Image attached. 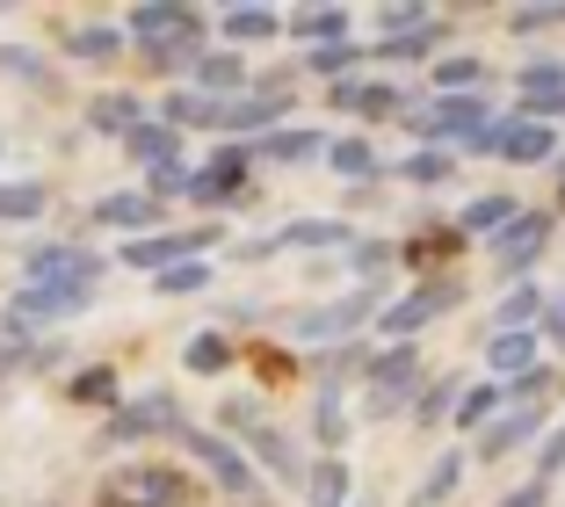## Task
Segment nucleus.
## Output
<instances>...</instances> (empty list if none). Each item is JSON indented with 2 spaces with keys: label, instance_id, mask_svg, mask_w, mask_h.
I'll list each match as a JSON object with an SVG mask.
<instances>
[{
  "label": "nucleus",
  "instance_id": "nucleus-57",
  "mask_svg": "<svg viewBox=\"0 0 565 507\" xmlns=\"http://www.w3.org/2000/svg\"><path fill=\"white\" fill-rule=\"evenodd\" d=\"M558 211H565V181H558Z\"/></svg>",
  "mask_w": 565,
  "mask_h": 507
},
{
  "label": "nucleus",
  "instance_id": "nucleus-51",
  "mask_svg": "<svg viewBox=\"0 0 565 507\" xmlns=\"http://www.w3.org/2000/svg\"><path fill=\"white\" fill-rule=\"evenodd\" d=\"M558 472H565V421L551 427L544 442H536V478H544V486H551V478H558Z\"/></svg>",
  "mask_w": 565,
  "mask_h": 507
},
{
  "label": "nucleus",
  "instance_id": "nucleus-27",
  "mask_svg": "<svg viewBox=\"0 0 565 507\" xmlns=\"http://www.w3.org/2000/svg\"><path fill=\"white\" fill-rule=\"evenodd\" d=\"M500 406H508V392H500V384H471V392L457 399V413H449V421L471 427V435H486V427L500 421Z\"/></svg>",
  "mask_w": 565,
  "mask_h": 507
},
{
  "label": "nucleus",
  "instance_id": "nucleus-37",
  "mask_svg": "<svg viewBox=\"0 0 565 507\" xmlns=\"http://www.w3.org/2000/svg\"><path fill=\"white\" fill-rule=\"evenodd\" d=\"M349 406H341V392H319V413H312V435L319 442H327V450H333V457H341V442H349Z\"/></svg>",
  "mask_w": 565,
  "mask_h": 507
},
{
  "label": "nucleus",
  "instance_id": "nucleus-15",
  "mask_svg": "<svg viewBox=\"0 0 565 507\" xmlns=\"http://www.w3.org/2000/svg\"><path fill=\"white\" fill-rule=\"evenodd\" d=\"M138 435H182V421H174V399H167V392L138 399V406H124L117 421H109V442H138Z\"/></svg>",
  "mask_w": 565,
  "mask_h": 507
},
{
  "label": "nucleus",
  "instance_id": "nucleus-17",
  "mask_svg": "<svg viewBox=\"0 0 565 507\" xmlns=\"http://www.w3.org/2000/svg\"><path fill=\"white\" fill-rule=\"evenodd\" d=\"M81 305H87V291H66V283H22L15 291V319H66Z\"/></svg>",
  "mask_w": 565,
  "mask_h": 507
},
{
  "label": "nucleus",
  "instance_id": "nucleus-53",
  "mask_svg": "<svg viewBox=\"0 0 565 507\" xmlns=\"http://www.w3.org/2000/svg\"><path fill=\"white\" fill-rule=\"evenodd\" d=\"M0 66H8V73H22V81H44L36 51H22V44H8V51H0Z\"/></svg>",
  "mask_w": 565,
  "mask_h": 507
},
{
  "label": "nucleus",
  "instance_id": "nucleus-33",
  "mask_svg": "<svg viewBox=\"0 0 565 507\" xmlns=\"http://www.w3.org/2000/svg\"><path fill=\"white\" fill-rule=\"evenodd\" d=\"M443 44H449V22L435 15L428 30H414V36H384L377 59H428V51H443Z\"/></svg>",
  "mask_w": 565,
  "mask_h": 507
},
{
  "label": "nucleus",
  "instance_id": "nucleus-50",
  "mask_svg": "<svg viewBox=\"0 0 565 507\" xmlns=\"http://www.w3.org/2000/svg\"><path fill=\"white\" fill-rule=\"evenodd\" d=\"M66 44H73V59H117L124 36H117V30H73Z\"/></svg>",
  "mask_w": 565,
  "mask_h": 507
},
{
  "label": "nucleus",
  "instance_id": "nucleus-56",
  "mask_svg": "<svg viewBox=\"0 0 565 507\" xmlns=\"http://www.w3.org/2000/svg\"><path fill=\"white\" fill-rule=\"evenodd\" d=\"M102 507H131V500H124V493H117V486H109V493H102Z\"/></svg>",
  "mask_w": 565,
  "mask_h": 507
},
{
  "label": "nucleus",
  "instance_id": "nucleus-38",
  "mask_svg": "<svg viewBox=\"0 0 565 507\" xmlns=\"http://www.w3.org/2000/svg\"><path fill=\"white\" fill-rule=\"evenodd\" d=\"M262 152H268V160H282V167H298V160H319V152H333V146L319 131H276Z\"/></svg>",
  "mask_w": 565,
  "mask_h": 507
},
{
  "label": "nucleus",
  "instance_id": "nucleus-1",
  "mask_svg": "<svg viewBox=\"0 0 565 507\" xmlns=\"http://www.w3.org/2000/svg\"><path fill=\"white\" fill-rule=\"evenodd\" d=\"M131 36L146 44V59L160 73H174L189 59L196 66V44H203V22L189 15V8H174V0H152V8H131Z\"/></svg>",
  "mask_w": 565,
  "mask_h": 507
},
{
  "label": "nucleus",
  "instance_id": "nucleus-42",
  "mask_svg": "<svg viewBox=\"0 0 565 507\" xmlns=\"http://www.w3.org/2000/svg\"><path fill=\"white\" fill-rule=\"evenodd\" d=\"M196 81L211 95H225V87H247V66H239L233 51H211V59H196Z\"/></svg>",
  "mask_w": 565,
  "mask_h": 507
},
{
  "label": "nucleus",
  "instance_id": "nucleus-6",
  "mask_svg": "<svg viewBox=\"0 0 565 507\" xmlns=\"http://www.w3.org/2000/svg\"><path fill=\"white\" fill-rule=\"evenodd\" d=\"M457 297H465V283H457V276H428L414 297H399V305H384V311H377V327L392 334V341H414V334L428 327V319H443V311L457 305Z\"/></svg>",
  "mask_w": 565,
  "mask_h": 507
},
{
  "label": "nucleus",
  "instance_id": "nucleus-40",
  "mask_svg": "<svg viewBox=\"0 0 565 507\" xmlns=\"http://www.w3.org/2000/svg\"><path fill=\"white\" fill-rule=\"evenodd\" d=\"M276 30L282 22L268 15V8H233V15H225V36H233V44H268Z\"/></svg>",
  "mask_w": 565,
  "mask_h": 507
},
{
  "label": "nucleus",
  "instance_id": "nucleus-4",
  "mask_svg": "<svg viewBox=\"0 0 565 507\" xmlns=\"http://www.w3.org/2000/svg\"><path fill=\"white\" fill-rule=\"evenodd\" d=\"M486 124H500V116L486 109V95H435L428 109H414V124H406V131L428 138V146H449V138L465 146V138L486 131Z\"/></svg>",
  "mask_w": 565,
  "mask_h": 507
},
{
  "label": "nucleus",
  "instance_id": "nucleus-12",
  "mask_svg": "<svg viewBox=\"0 0 565 507\" xmlns=\"http://www.w3.org/2000/svg\"><path fill=\"white\" fill-rule=\"evenodd\" d=\"M500 160H508V167H544V160H558V124L508 116V131H500Z\"/></svg>",
  "mask_w": 565,
  "mask_h": 507
},
{
  "label": "nucleus",
  "instance_id": "nucleus-20",
  "mask_svg": "<svg viewBox=\"0 0 565 507\" xmlns=\"http://www.w3.org/2000/svg\"><path fill=\"white\" fill-rule=\"evenodd\" d=\"M486 362H493V377H500V384H515V377H530V370H536V334H493Z\"/></svg>",
  "mask_w": 565,
  "mask_h": 507
},
{
  "label": "nucleus",
  "instance_id": "nucleus-16",
  "mask_svg": "<svg viewBox=\"0 0 565 507\" xmlns=\"http://www.w3.org/2000/svg\"><path fill=\"white\" fill-rule=\"evenodd\" d=\"M333 109H349V116H399L406 95H399V87H384V81H333Z\"/></svg>",
  "mask_w": 565,
  "mask_h": 507
},
{
  "label": "nucleus",
  "instance_id": "nucleus-7",
  "mask_svg": "<svg viewBox=\"0 0 565 507\" xmlns=\"http://www.w3.org/2000/svg\"><path fill=\"white\" fill-rule=\"evenodd\" d=\"M551 435V413L544 406H508L493 427L479 435V457L486 464H500V457H515V450H530V442H544Z\"/></svg>",
  "mask_w": 565,
  "mask_h": 507
},
{
  "label": "nucleus",
  "instance_id": "nucleus-45",
  "mask_svg": "<svg viewBox=\"0 0 565 507\" xmlns=\"http://www.w3.org/2000/svg\"><path fill=\"white\" fill-rule=\"evenodd\" d=\"M36 211H44V189L36 181H15V189L0 181V218H36Z\"/></svg>",
  "mask_w": 565,
  "mask_h": 507
},
{
  "label": "nucleus",
  "instance_id": "nucleus-22",
  "mask_svg": "<svg viewBox=\"0 0 565 507\" xmlns=\"http://www.w3.org/2000/svg\"><path fill=\"white\" fill-rule=\"evenodd\" d=\"M305 507H355L349 500V464H341V457H319L312 478H305Z\"/></svg>",
  "mask_w": 565,
  "mask_h": 507
},
{
  "label": "nucleus",
  "instance_id": "nucleus-41",
  "mask_svg": "<svg viewBox=\"0 0 565 507\" xmlns=\"http://www.w3.org/2000/svg\"><path fill=\"white\" fill-rule=\"evenodd\" d=\"M36 356H51V348H30L22 319L8 311V319H0V377H8V370H22V362H36Z\"/></svg>",
  "mask_w": 565,
  "mask_h": 507
},
{
  "label": "nucleus",
  "instance_id": "nucleus-18",
  "mask_svg": "<svg viewBox=\"0 0 565 507\" xmlns=\"http://www.w3.org/2000/svg\"><path fill=\"white\" fill-rule=\"evenodd\" d=\"M515 218H522L515 197H471L465 218H457V232H465V240H500V232L515 225Z\"/></svg>",
  "mask_w": 565,
  "mask_h": 507
},
{
  "label": "nucleus",
  "instance_id": "nucleus-3",
  "mask_svg": "<svg viewBox=\"0 0 565 507\" xmlns=\"http://www.w3.org/2000/svg\"><path fill=\"white\" fill-rule=\"evenodd\" d=\"M217 427H225V435H247V442H254V457H262L276 478H290V486H305V478H312V464L298 457V442L276 435L268 421H254L247 399H225V406H217Z\"/></svg>",
  "mask_w": 565,
  "mask_h": 507
},
{
  "label": "nucleus",
  "instance_id": "nucleus-26",
  "mask_svg": "<svg viewBox=\"0 0 565 507\" xmlns=\"http://www.w3.org/2000/svg\"><path fill=\"white\" fill-rule=\"evenodd\" d=\"M174 138H182V131H174V124L160 116V124H138L124 146H131V160H146L152 175H160V167H174Z\"/></svg>",
  "mask_w": 565,
  "mask_h": 507
},
{
  "label": "nucleus",
  "instance_id": "nucleus-13",
  "mask_svg": "<svg viewBox=\"0 0 565 507\" xmlns=\"http://www.w3.org/2000/svg\"><path fill=\"white\" fill-rule=\"evenodd\" d=\"M370 311H377V291H355V297H341V305L298 311V334H305V341H327V334H355Z\"/></svg>",
  "mask_w": 565,
  "mask_h": 507
},
{
  "label": "nucleus",
  "instance_id": "nucleus-23",
  "mask_svg": "<svg viewBox=\"0 0 565 507\" xmlns=\"http://www.w3.org/2000/svg\"><path fill=\"white\" fill-rule=\"evenodd\" d=\"M290 36H298V44H312V51L349 44V8H312V15H298V22H290Z\"/></svg>",
  "mask_w": 565,
  "mask_h": 507
},
{
  "label": "nucleus",
  "instance_id": "nucleus-10",
  "mask_svg": "<svg viewBox=\"0 0 565 507\" xmlns=\"http://www.w3.org/2000/svg\"><path fill=\"white\" fill-rule=\"evenodd\" d=\"M117 493L131 507H189V478L167 472V464H131V472L117 478Z\"/></svg>",
  "mask_w": 565,
  "mask_h": 507
},
{
  "label": "nucleus",
  "instance_id": "nucleus-11",
  "mask_svg": "<svg viewBox=\"0 0 565 507\" xmlns=\"http://www.w3.org/2000/svg\"><path fill=\"white\" fill-rule=\"evenodd\" d=\"M95 276H102V262L87 246H44V254H30V268H22V283H66V291H87Z\"/></svg>",
  "mask_w": 565,
  "mask_h": 507
},
{
  "label": "nucleus",
  "instance_id": "nucleus-5",
  "mask_svg": "<svg viewBox=\"0 0 565 507\" xmlns=\"http://www.w3.org/2000/svg\"><path fill=\"white\" fill-rule=\"evenodd\" d=\"M551 232H558V211H522L515 225L493 240V262H500V276L508 283H530V268L551 254Z\"/></svg>",
  "mask_w": 565,
  "mask_h": 507
},
{
  "label": "nucleus",
  "instance_id": "nucleus-55",
  "mask_svg": "<svg viewBox=\"0 0 565 507\" xmlns=\"http://www.w3.org/2000/svg\"><path fill=\"white\" fill-rule=\"evenodd\" d=\"M544 334H551V341H558V348H565V305H551V319H544Z\"/></svg>",
  "mask_w": 565,
  "mask_h": 507
},
{
  "label": "nucleus",
  "instance_id": "nucleus-58",
  "mask_svg": "<svg viewBox=\"0 0 565 507\" xmlns=\"http://www.w3.org/2000/svg\"><path fill=\"white\" fill-rule=\"evenodd\" d=\"M355 507H377V500H355Z\"/></svg>",
  "mask_w": 565,
  "mask_h": 507
},
{
  "label": "nucleus",
  "instance_id": "nucleus-14",
  "mask_svg": "<svg viewBox=\"0 0 565 507\" xmlns=\"http://www.w3.org/2000/svg\"><path fill=\"white\" fill-rule=\"evenodd\" d=\"M182 450H189V457H203V464H211V478H217L225 493H247V486H254L247 457H239L233 442H217V435H196V427H182Z\"/></svg>",
  "mask_w": 565,
  "mask_h": 507
},
{
  "label": "nucleus",
  "instance_id": "nucleus-35",
  "mask_svg": "<svg viewBox=\"0 0 565 507\" xmlns=\"http://www.w3.org/2000/svg\"><path fill=\"white\" fill-rule=\"evenodd\" d=\"M515 95L536 102V95H565V59H530V66L515 73Z\"/></svg>",
  "mask_w": 565,
  "mask_h": 507
},
{
  "label": "nucleus",
  "instance_id": "nucleus-29",
  "mask_svg": "<svg viewBox=\"0 0 565 507\" xmlns=\"http://www.w3.org/2000/svg\"><path fill=\"white\" fill-rule=\"evenodd\" d=\"M341 240H355L341 218H298V225H282L268 246H341Z\"/></svg>",
  "mask_w": 565,
  "mask_h": 507
},
{
  "label": "nucleus",
  "instance_id": "nucleus-19",
  "mask_svg": "<svg viewBox=\"0 0 565 507\" xmlns=\"http://www.w3.org/2000/svg\"><path fill=\"white\" fill-rule=\"evenodd\" d=\"M493 319H500V334H536V319H551V297L536 291V283H508Z\"/></svg>",
  "mask_w": 565,
  "mask_h": 507
},
{
  "label": "nucleus",
  "instance_id": "nucleus-36",
  "mask_svg": "<svg viewBox=\"0 0 565 507\" xmlns=\"http://www.w3.org/2000/svg\"><path fill=\"white\" fill-rule=\"evenodd\" d=\"M465 392H471L465 377H435L428 392H420V399H414V421H420V427H435V421H443V413H449V406H457V399H465Z\"/></svg>",
  "mask_w": 565,
  "mask_h": 507
},
{
  "label": "nucleus",
  "instance_id": "nucleus-44",
  "mask_svg": "<svg viewBox=\"0 0 565 507\" xmlns=\"http://www.w3.org/2000/svg\"><path fill=\"white\" fill-rule=\"evenodd\" d=\"M428 8H420V0H392V8H377V30L384 36H414V30H428Z\"/></svg>",
  "mask_w": 565,
  "mask_h": 507
},
{
  "label": "nucleus",
  "instance_id": "nucleus-21",
  "mask_svg": "<svg viewBox=\"0 0 565 507\" xmlns=\"http://www.w3.org/2000/svg\"><path fill=\"white\" fill-rule=\"evenodd\" d=\"M327 167L341 181H355V189H363V181H377V146H370V138H333V152H327Z\"/></svg>",
  "mask_w": 565,
  "mask_h": 507
},
{
  "label": "nucleus",
  "instance_id": "nucleus-46",
  "mask_svg": "<svg viewBox=\"0 0 565 507\" xmlns=\"http://www.w3.org/2000/svg\"><path fill=\"white\" fill-rule=\"evenodd\" d=\"M225 362H233V348L217 341V334H196V341H189V370H203V377H217V370H225Z\"/></svg>",
  "mask_w": 565,
  "mask_h": 507
},
{
  "label": "nucleus",
  "instance_id": "nucleus-49",
  "mask_svg": "<svg viewBox=\"0 0 565 507\" xmlns=\"http://www.w3.org/2000/svg\"><path fill=\"white\" fill-rule=\"evenodd\" d=\"M73 399H81V406H109V399H117V377L109 370H81L73 377Z\"/></svg>",
  "mask_w": 565,
  "mask_h": 507
},
{
  "label": "nucleus",
  "instance_id": "nucleus-30",
  "mask_svg": "<svg viewBox=\"0 0 565 507\" xmlns=\"http://www.w3.org/2000/svg\"><path fill=\"white\" fill-rule=\"evenodd\" d=\"M465 246H471V240H465L457 225H435V232H420V240L399 246V262H414V268H420V262H449V254H465Z\"/></svg>",
  "mask_w": 565,
  "mask_h": 507
},
{
  "label": "nucleus",
  "instance_id": "nucleus-2",
  "mask_svg": "<svg viewBox=\"0 0 565 507\" xmlns=\"http://www.w3.org/2000/svg\"><path fill=\"white\" fill-rule=\"evenodd\" d=\"M420 392H428V384H420V348H414V341H392L384 356H370V377H363L370 421H384V413H406Z\"/></svg>",
  "mask_w": 565,
  "mask_h": 507
},
{
  "label": "nucleus",
  "instance_id": "nucleus-52",
  "mask_svg": "<svg viewBox=\"0 0 565 507\" xmlns=\"http://www.w3.org/2000/svg\"><path fill=\"white\" fill-rule=\"evenodd\" d=\"M493 507H551V486H544V478H530V486H515V493H500Z\"/></svg>",
  "mask_w": 565,
  "mask_h": 507
},
{
  "label": "nucleus",
  "instance_id": "nucleus-34",
  "mask_svg": "<svg viewBox=\"0 0 565 507\" xmlns=\"http://www.w3.org/2000/svg\"><path fill=\"white\" fill-rule=\"evenodd\" d=\"M152 211H160V197H138V189H124V197H102V203H95L102 225H152Z\"/></svg>",
  "mask_w": 565,
  "mask_h": 507
},
{
  "label": "nucleus",
  "instance_id": "nucleus-28",
  "mask_svg": "<svg viewBox=\"0 0 565 507\" xmlns=\"http://www.w3.org/2000/svg\"><path fill=\"white\" fill-rule=\"evenodd\" d=\"M457 486H465V450H449V457H435V464H428V478L414 486V507H443Z\"/></svg>",
  "mask_w": 565,
  "mask_h": 507
},
{
  "label": "nucleus",
  "instance_id": "nucleus-54",
  "mask_svg": "<svg viewBox=\"0 0 565 507\" xmlns=\"http://www.w3.org/2000/svg\"><path fill=\"white\" fill-rule=\"evenodd\" d=\"M355 268H363V276H384V268H392V246H377V240L355 246Z\"/></svg>",
  "mask_w": 565,
  "mask_h": 507
},
{
  "label": "nucleus",
  "instance_id": "nucleus-8",
  "mask_svg": "<svg viewBox=\"0 0 565 507\" xmlns=\"http://www.w3.org/2000/svg\"><path fill=\"white\" fill-rule=\"evenodd\" d=\"M211 240H217L211 225H203V232H152V240H131V246H124V262H131V268H160V276H167V268L196 262Z\"/></svg>",
  "mask_w": 565,
  "mask_h": 507
},
{
  "label": "nucleus",
  "instance_id": "nucleus-39",
  "mask_svg": "<svg viewBox=\"0 0 565 507\" xmlns=\"http://www.w3.org/2000/svg\"><path fill=\"white\" fill-rule=\"evenodd\" d=\"M544 30H565V0H536V8L508 15V36H544Z\"/></svg>",
  "mask_w": 565,
  "mask_h": 507
},
{
  "label": "nucleus",
  "instance_id": "nucleus-47",
  "mask_svg": "<svg viewBox=\"0 0 565 507\" xmlns=\"http://www.w3.org/2000/svg\"><path fill=\"white\" fill-rule=\"evenodd\" d=\"M203 283H211V268H203V262H182V268H167V276H160V297H196Z\"/></svg>",
  "mask_w": 565,
  "mask_h": 507
},
{
  "label": "nucleus",
  "instance_id": "nucleus-31",
  "mask_svg": "<svg viewBox=\"0 0 565 507\" xmlns=\"http://www.w3.org/2000/svg\"><path fill=\"white\" fill-rule=\"evenodd\" d=\"M479 81H486V59H471V51H449L443 66H435V87H443V95H479Z\"/></svg>",
  "mask_w": 565,
  "mask_h": 507
},
{
  "label": "nucleus",
  "instance_id": "nucleus-9",
  "mask_svg": "<svg viewBox=\"0 0 565 507\" xmlns=\"http://www.w3.org/2000/svg\"><path fill=\"white\" fill-rule=\"evenodd\" d=\"M247 160H254L247 146H225L211 167H196V175H189V197H196V203H233V197H247Z\"/></svg>",
  "mask_w": 565,
  "mask_h": 507
},
{
  "label": "nucleus",
  "instance_id": "nucleus-32",
  "mask_svg": "<svg viewBox=\"0 0 565 507\" xmlns=\"http://www.w3.org/2000/svg\"><path fill=\"white\" fill-rule=\"evenodd\" d=\"M449 175H457V152L449 146H420L414 160L399 167V181H414V189H435V181H449Z\"/></svg>",
  "mask_w": 565,
  "mask_h": 507
},
{
  "label": "nucleus",
  "instance_id": "nucleus-43",
  "mask_svg": "<svg viewBox=\"0 0 565 507\" xmlns=\"http://www.w3.org/2000/svg\"><path fill=\"white\" fill-rule=\"evenodd\" d=\"M167 124H174V131H189V124H225V109H217V102H203V95H167Z\"/></svg>",
  "mask_w": 565,
  "mask_h": 507
},
{
  "label": "nucleus",
  "instance_id": "nucleus-25",
  "mask_svg": "<svg viewBox=\"0 0 565 507\" xmlns=\"http://www.w3.org/2000/svg\"><path fill=\"white\" fill-rule=\"evenodd\" d=\"M282 109H290V95H282V87H262V95L233 102L225 124H233V131H262V124H282Z\"/></svg>",
  "mask_w": 565,
  "mask_h": 507
},
{
  "label": "nucleus",
  "instance_id": "nucleus-24",
  "mask_svg": "<svg viewBox=\"0 0 565 507\" xmlns=\"http://www.w3.org/2000/svg\"><path fill=\"white\" fill-rule=\"evenodd\" d=\"M87 124L109 131V138H131L146 116H138V95H95V102H87Z\"/></svg>",
  "mask_w": 565,
  "mask_h": 507
},
{
  "label": "nucleus",
  "instance_id": "nucleus-48",
  "mask_svg": "<svg viewBox=\"0 0 565 507\" xmlns=\"http://www.w3.org/2000/svg\"><path fill=\"white\" fill-rule=\"evenodd\" d=\"M305 66H312V73H327V81H349V66H355V44H327V51H305Z\"/></svg>",
  "mask_w": 565,
  "mask_h": 507
}]
</instances>
